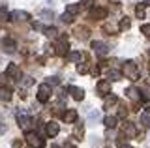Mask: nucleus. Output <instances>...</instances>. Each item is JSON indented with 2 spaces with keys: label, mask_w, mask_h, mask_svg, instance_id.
<instances>
[{
  "label": "nucleus",
  "mask_w": 150,
  "mask_h": 148,
  "mask_svg": "<svg viewBox=\"0 0 150 148\" xmlns=\"http://www.w3.org/2000/svg\"><path fill=\"white\" fill-rule=\"evenodd\" d=\"M120 148H131V146H129V144H122Z\"/></svg>",
  "instance_id": "nucleus-36"
},
{
  "label": "nucleus",
  "mask_w": 150,
  "mask_h": 148,
  "mask_svg": "<svg viewBox=\"0 0 150 148\" xmlns=\"http://www.w3.org/2000/svg\"><path fill=\"white\" fill-rule=\"evenodd\" d=\"M129 25H131L129 19H128V17H124V19L120 21V30H128V28H129Z\"/></svg>",
  "instance_id": "nucleus-25"
},
{
  "label": "nucleus",
  "mask_w": 150,
  "mask_h": 148,
  "mask_svg": "<svg viewBox=\"0 0 150 148\" xmlns=\"http://www.w3.org/2000/svg\"><path fill=\"white\" fill-rule=\"evenodd\" d=\"M51 94H53V90H51L49 82H43V85L38 86V101L40 103H47L51 99Z\"/></svg>",
  "instance_id": "nucleus-1"
},
{
  "label": "nucleus",
  "mask_w": 150,
  "mask_h": 148,
  "mask_svg": "<svg viewBox=\"0 0 150 148\" xmlns=\"http://www.w3.org/2000/svg\"><path fill=\"white\" fill-rule=\"evenodd\" d=\"M144 6H150V0H144Z\"/></svg>",
  "instance_id": "nucleus-37"
},
{
  "label": "nucleus",
  "mask_w": 150,
  "mask_h": 148,
  "mask_svg": "<svg viewBox=\"0 0 150 148\" xmlns=\"http://www.w3.org/2000/svg\"><path fill=\"white\" fill-rule=\"evenodd\" d=\"M109 79H111V81H118V79H120V71H115V69H112V71H109Z\"/></svg>",
  "instance_id": "nucleus-26"
},
{
  "label": "nucleus",
  "mask_w": 150,
  "mask_h": 148,
  "mask_svg": "<svg viewBox=\"0 0 150 148\" xmlns=\"http://www.w3.org/2000/svg\"><path fill=\"white\" fill-rule=\"evenodd\" d=\"M135 15H137L139 19H143V17H144V2H143V4H139V6L135 8Z\"/></svg>",
  "instance_id": "nucleus-22"
},
{
  "label": "nucleus",
  "mask_w": 150,
  "mask_h": 148,
  "mask_svg": "<svg viewBox=\"0 0 150 148\" xmlns=\"http://www.w3.org/2000/svg\"><path fill=\"white\" fill-rule=\"evenodd\" d=\"M64 120H66V124H73L75 120H77V111H75V109H68L64 113Z\"/></svg>",
  "instance_id": "nucleus-12"
},
{
  "label": "nucleus",
  "mask_w": 150,
  "mask_h": 148,
  "mask_svg": "<svg viewBox=\"0 0 150 148\" xmlns=\"http://www.w3.org/2000/svg\"><path fill=\"white\" fill-rule=\"evenodd\" d=\"M68 58L71 60V62H81L83 54H81V53H77V51H73V53H69V54H68Z\"/></svg>",
  "instance_id": "nucleus-21"
},
{
  "label": "nucleus",
  "mask_w": 150,
  "mask_h": 148,
  "mask_svg": "<svg viewBox=\"0 0 150 148\" xmlns=\"http://www.w3.org/2000/svg\"><path fill=\"white\" fill-rule=\"evenodd\" d=\"M69 94L73 96L75 101H83L84 99V90L79 88V86H69Z\"/></svg>",
  "instance_id": "nucleus-7"
},
{
  "label": "nucleus",
  "mask_w": 150,
  "mask_h": 148,
  "mask_svg": "<svg viewBox=\"0 0 150 148\" xmlns=\"http://www.w3.org/2000/svg\"><path fill=\"white\" fill-rule=\"evenodd\" d=\"M77 71H79V73H86V71H88V64H81V62H79Z\"/></svg>",
  "instance_id": "nucleus-27"
},
{
  "label": "nucleus",
  "mask_w": 150,
  "mask_h": 148,
  "mask_svg": "<svg viewBox=\"0 0 150 148\" xmlns=\"http://www.w3.org/2000/svg\"><path fill=\"white\" fill-rule=\"evenodd\" d=\"M25 139H26V142H28V144H30L32 148H41V146L45 144V142H43V139L38 135L36 131H26Z\"/></svg>",
  "instance_id": "nucleus-3"
},
{
  "label": "nucleus",
  "mask_w": 150,
  "mask_h": 148,
  "mask_svg": "<svg viewBox=\"0 0 150 148\" xmlns=\"http://www.w3.org/2000/svg\"><path fill=\"white\" fill-rule=\"evenodd\" d=\"M41 15L43 17H53V11H41Z\"/></svg>",
  "instance_id": "nucleus-33"
},
{
  "label": "nucleus",
  "mask_w": 150,
  "mask_h": 148,
  "mask_svg": "<svg viewBox=\"0 0 150 148\" xmlns=\"http://www.w3.org/2000/svg\"><path fill=\"white\" fill-rule=\"evenodd\" d=\"M66 148H77V146H73V144H66Z\"/></svg>",
  "instance_id": "nucleus-35"
},
{
  "label": "nucleus",
  "mask_w": 150,
  "mask_h": 148,
  "mask_svg": "<svg viewBox=\"0 0 150 148\" xmlns=\"http://www.w3.org/2000/svg\"><path fill=\"white\" fill-rule=\"evenodd\" d=\"M2 47H4V51H8V53H15L17 45H15V41H13L11 38H6L2 41Z\"/></svg>",
  "instance_id": "nucleus-11"
},
{
  "label": "nucleus",
  "mask_w": 150,
  "mask_h": 148,
  "mask_svg": "<svg viewBox=\"0 0 150 148\" xmlns=\"http://www.w3.org/2000/svg\"><path fill=\"white\" fill-rule=\"evenodd\" d=\"M9 98H11V92L9 90H0V99L2 101H9Z\"/></svg>",
  "instance_id": "nucleus-24"
},
{
  "label": "nucleus",
  "mask_w": 150,
  "mask_h": 148,
  "mask_svg": "<svg viewBox=\"0 0 150 148\" xmlns=\"http://www.w3.org/2000/svg\"><path fill=\"white\" fill-rule=\"evenodd\" d=\"M141 32H143L144 36H148V38H150V23H148V25H143V26H141Z\"/></svg>",
  "instance_id": "nucleus-28"
},
{
  "label": "nucleus",
  "mask_w": 150,
  "mask_h": 148,
  "mask_svg": "<svg viewBox=\"0 0 150 148\" xmlns=\"http://www.w3.org/2000/svg\"><path fill=\"white\" fill-rule=\"evenodd\" d=\"M26 19H28V13L21 10L11 11V15H9V21H26Z\"/></svg>",
  "instance_id": "nucleus-9"
},
{
  "label": "nucleus",
  "mask_w": 150,
  "mask_h": 148,
  "mask_svg": "<svg viewBox=\"0 0 150 148\" xmlns=\"http://www.w3.org/2000/svg\"><path fill=\"white\" fill-rule=\"evenodd\" d=\"M6 73L9 77H13V79H21V71H19V68L15 66V64H9V66L6 68Z\"/></svg>",
  "instance_id": "nucleus-10"
},
{
  "label": "nucleus",
  "mask_w": 150,
  "mask_h": 148,
  "mask_svg": "<svg viewBox=\"0 0 150 148\" xmlns=\"http://www.w3.org/2000/svg\"><path fill=\"white\" fill-rule=\"evenodd\" d=\"M124 133H126V135H128V137H135V135H137V129H135V126H133V124H126V128H124Z\"/></svg>",
  "instance_id": "nucleus-17"
},
{
  "label": "nucleus",
  "mask_w": 150,
  "mask_h": 148,
  "mask_svg": "<svg viewBox=\"0 0 150 148\" xmlns=\"http://www.w3.org/2000/svg\"><path fill=\"white\" fill-rule=\"evenodd\" d=\"M79 10H81V6H79V4H68V6H66V11L71 13V15H77Z\"/></svg>",
  "instance_id": "nucleus-19"
},
{
  "label": "nucleus",
  "mask_w": 150,
  "mask_h": 148,
  "mask_svg": "<svg viewBox=\"0 0 150 148\" xmlns=\"http://www.w3.org/2000/svg\"><path fill=\"white\" fill-rule=\"evenodd\" d=\"M92 49L96 54H100V56H107L109 54V47H107L103 41H92Z\"/></svg>",
  "instance_id": "nucleus-4"
},
{
  "label": "nucleus",
  "mask_w": 150,
  "mask_h": 148,
  "mask_svg": "<svg viewBox=\"0 0 150 148\" xmlns=\"http://www.w3.org/2000/svg\"><path fill=\"white\" fill-rule=\"evenodd\" d=\"M32 85V79H30V77H26V79H25V86H30Z\"/></svg>",
  "instance_id": "nucleus-34"
},
{
  "label": "nucleus",
  "mask_w": 150,
  "mask_h": 148,
  "mask_svg": "<svg viewBox=\"0 0 150 148\" xmlns=\"http://www.w3.org/2000/svg\"><path fill=\"white\" fill-rule=\"evenodd\" d=\"M126 94H128V98H131V99H139V90L133 88V86H129V88L126 90Z\"/></svg>",
  "instance_id": "nucleus-20"
},
{
  "label": "nucleus",
  "mask_w": 150,
  "mask_h": 148,
  "mask_svg": "<svg viewBox=\"0 0 150 148\" xmlns=\"http://www.w3.org/2000/svg\"><path fill=\"white\" fill-rule=\"evenodd\" d=\"M49 85H60L58 77H49Z\"/></svg>",
  "instance_id": "nucleus-30"
},
{
  "label": "nucleus",
  "mask_w": 150,
  "mask_h": 148,
  "mask_svg": "<svg viewBox=\"0 0 150 148\" xmlns=\"http://www.w3.org/2000/svg\"><path fill=\"white\" fill-rule=\"evenodd\" d=\"M81 4H83V6H86V8H90L92 4H94V0H81Z\"/></svg>",
  "instance_id": "nucleus-32"
},
{
  "label": "nucleus",
  "mask_w": 150,
  "mask_h": 148,
  "mask_svg": "<svg viewBox=\"0 0 150 148\" xmlns=\"http://www.w3.org/2000/svg\"><path fill=\"white\" fill-rule=\"evenodd\" d=\"M139 122L143 128H150V111H143L139 116Z\"/></svg>",
  "instance_id": "nucleus-14"
},
{
  "label": "nucleus",
  "mask_w": 150,
  "mask_h": 148,
  "mask_svg": "<svg viewBox=\"0 0 150 148\" xmlns=\"http://www.w3.org/2000/svg\"><path fill=\"white\" fill-rule=\"evenodd\" d=\"M116 103H118V98H116V96H107L105 101H103V107L109 109V107H112V105H116Z\"/></svg>",
  "instance_id": "nucleus-16"
},
{
  "label": "nucleus",
  "mask_w": 150,
  "mask_h": 148,
  "mask_svg": "<svg viewBox=\"0 0 150 148\" xmlns=\"http://www.w3.org/2000/svg\"><path fill=\"white\" fill-rule=\"evenodd\" d=\"M43 32H45L47 36H56V34H58V32H56V28H43Z\"/></svg>",
  "instance_id": "nucleus-29"
},
{
  "label": "nucleus",
  "mask_w": 150,
  "mask_h": 148,
  "mask_svg": "<svg viewBox=\"0 0 150 148\" xmlns=\"http://www.w3.org/2000/svg\"><path fill=\"white\" fill-rule=\"evenodd\" d=\"M60 19H62V23H66V25H69V23H73V15H71V13H68V11H64Z\"/></svg>",
  "instance_id": "nucleus-23"
},
{
  "label": "nucleus",
  "mask_w": 150,
  "mask_h": 148,
  "mask_svg": "<svg viewBox=\"0 0 150 148\" xmlns=\"http://www.w3.org/2000/svg\"><path fill=\"white\" fill-rule=\"evenodd\" d=\"M54 49H56L58 54H66V51H68V38H60L58 41H56Z\"/></svg>",
  "instance_id": "nucleus-8"
},
{
  "label": "nucleus",
  "mask_w": 150,
  "mask_h": 148,
  "mask_svg": "<svg viewBox=\"0 0 150 148\" xmlns=\"http://www.w3.org/2000/svg\"><path fill=\"white\" fill-rule=\"evenodd\" d=\"M9 15H11V13H8L6 10H4V8H0V17H6V19H8Z\"/></svg>",
  "instance_id": "nucleus-31"
},
{
  "label": "nucleus",
  "mask_w": 150,
  "mask_h": 148,
  "mask_svg": "<svg viewBox=\"0 0 150 148\" xmlns=\"http://www.w3.org/2000/svg\"><path fill=\"white\" fill-rule=\"evenodd\" d=\"M17 124H19L21 128H26L28 124H30V118L25 116V114H17Z\"/></svg>",
  "instance_id": "nucleus-18"
},
{
  "label": "nucleus",
  "mask_w": 150,
  "mask_h": 148,
  "mask_svg": "<svg viewBox=\"0 0 150 148\" xmlns=\"http://www.w3.org/2000/svg\"><path fill=\"white\" fill-rule=\"evenodd\" d=\"M124 75L128 77V79H131V81L139 79V69H137V66H135V62H131V60L124 62Z\"/></svg>",
  "instance_id": "nucleus-2"
},
{
  "label": "nucleus",
  "mask_w": 150,
  "mask_h": 148,
  "mask_svg": "<svg viewBox=\"0 0 150 148\" xmlns=\"http://www.w3.org/2000/svg\"><path fill=\"white\" fill-rule=\"evenodd\" d=\"M96 88H98V92H100V94H103V96H105V94H111V81H105V79L100 81V82L96 85Z\"/></svg>",
  "instance_id": "nucleus-6"
},
{
  "label": "nucleus",
  "mask_w": 150,
  "mask_h": 148,
  "mask_svg": "<svg viewBox=\"0 0 150 148\" xmlns=\"http://www.w3.org/2000/svg\"><path fill=\"white\" fill-rule=\"evenodd\" d=\"M116 120H118V118H116V116H111V114H107V116L105 118H103V124H105V128H116Z\"/></svg>",
  "instance_id": "nucleus-15"
},
{
  "label": "nucleus",
  "mask_w": 150,
  "mask_h": 148,
  "mask_svg": "<svg viewBox=\"0 0 150 148\" xmlns=\"http://www.w3.org/2000/svg\"><path fill=\"white\" fill-rule=\"evenodd\" d=\"M58 131H60V126L54 122V120L47 122V126H45V133H47L49 137H56V135H58Z\"/></svg>",
  "instance_id": "nucleus-5"
},
{
  "label": "nucleus",
  "mask_w": 150,
  "mask_h": 148,
  "mask_svg": "<svg viewBox=\"0 0 150 148\" xmlns=\"http://www.w3.org/2000/svg\"><path fill=\"white\" fill-rule=\"evenodd\" d=\"M90 15L94 17V19H105V17H107V10H105V8H94V10L90 11Z\"/></svg>",
  "instance_id": "nucleus-13"
}]
</instances>
